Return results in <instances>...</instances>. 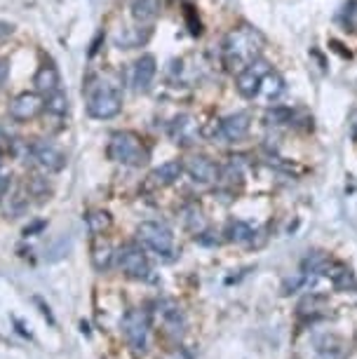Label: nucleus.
<instances>
[{"label": "nucleus", "instance_id": "nucleus-13", "mask_svg": "<svg viewBox=\"0 0 357 359\" xmlns=\"http://www.w3.org/2000/svg\"><path fill=\"white\" fill-rule=\"evenodd\" d=\"M198 123H195L193 115H179L170 123V139L179 146H191L198 139Z\"/></svg>", "mask_w": 357, "mask_h": 359}, {"label": "nucleus", "instance_id": "nucleus-7", "mask_svg": "<svg viewBox=\"0 0 357 359\" xmlns=\"http://www.w3.org/2000/svg\"><path fill=\"white\" fill-rule=\"evenodd\" d=\"M268 71H271V69H268V64H266V62H261V59H254V62L249 64L245 71H240V73H238V80H235V85H238V92H240L245 99L259 97L261 78H264Z\"/></svg>", "mask_w": 357, "mask_h": 359}, {"label": "nucleus", "instance_id": "nucleus-11", "mask_svg": "<svg viewBox=\"0 0 357 359\" xmlns=\"http://www.w3.org/2000/svg\"><path fill=\"white\" fill-rule=\"evenodd\" d=\"M184 169L191 174L193 181H198V184H217L219 174H221V169L214 165L210 158H205V155H195V158L186 162Z\"/></svg>", "mask_w": 357, "mask_h": 359}, {"label": "nucleus", "instance_id": "nucleus-20", "mask_svg": "<svg viewBox=\"0 0 357 359\" xmlns=\"http://www.w3.org/2000/svg\"><path fill=\"white\" fill-rule=\"evenodd\" d=\"M184 223H186V228L191 230L195 237H200L207 230V219H205V214H202L198 207H188L186 209V212H184Z\"/></svg>", "mask_w": 357, "mask_h": 359}, {"label": "nucleus", "instance_id": "nucleus-29", "mask_svg": "<svg viewBox=\"0 0 357 359\" xmlns=\"http://www.w3.org/2000/svg\"><path fill=\"white\" fill-rule=\"evenodd\" d=\"M12 31H15V26L8 24V22H0V40L8 38V36H12Z\"/></svg>", "mask_w": 357, "mask_h": 359}, {"label": "nucleus", "instance_id": "nucleus-21", "mask_svg": "<svg viewBox=\"0 0 357 359\" xmlns=\"http://www.w3.org/2000/svg\"><path fill=\"white\" fill-rule=\"evenodd\" d=\"M116 259V254H113V249L109 242H97L92 249V263H94V268L97 270H106L111 266V261Z\"/></svg>", "mask_w": 357, "mask_h": 359}, {"label": "nucleus", "instance_id": "nucleus-30", "mask_svg": "<svg viewBox=\"0 0 357 359\" xmlns=\"http://www.w3.org/2000/svg\"><path fill=\"white\" fill-rule=\"evenodd\" d=\"M163 359H191V357H188L184 350H174V352H170V355H165Z\"/></svg>", "mask_w": 357, "mask_h": 359}, {"label": "nucleus", "instance_id": "nucleus-15", "mask_svg": "<svg viewBox=\"0 0 357 359\" xmlns=\"http://www.w3.org/2000/svg\"><path fill=\"white\" fill-rule=\"evenodd\" d=\"M33 85H36L38 94H52L55 90H59V85H62V78H59L57 66H52V64H43V66H40V69L36 71V76H33Z\"/></svg>", "mask_w": 357, "mask_h": 359}, {"label": "nucleus", "instance_id": "nucleus-17", "mask_svg": "<svg viewBox=\"0 0 357 359\" xmlns=\"http://www.w3.org/2000/svg\"><path fill=\"white\" fill-rule=\"evenodd\" d=\"M181 172H184V162L170 160V162H165V165H160L158 169H153V179H156L158 184H163V186H172L174 181L181 176Z\"/></svg>", "mask_w": 357, "mask_h": 359}, {"label": "nucleus", "instance_id": "nucleus-4", "mask_svg": "<svg viewBox=\"0 0 357 359\" xmlns=\"http://www.w3.org/2000/svg\"><path fill=\"white\" fill-rule=\"evenodd\" d=\"M137 235H139L141 245L148 247L151 252H156L158 256L174 254V235L165 223L146 221L137 228Z\"/></svg>", "mask_w": 357, "mask_h": 359}, {"label": "nucleus", "instance_id": "nucleus-8", "mask_svg": "<svg viewBox=\"0 0 357 359\" xmlns=\"http://www.w3.org/2000/svg\"><path fill=\"white\" fill-rule=\"evenodd\" d=\"M45 108V99L40 97L38 92H22L12 99L10 104V118L19 120V123H26V120H33L43 113Z\"/></svg>", "mask_w": 357, "mask_h": 359}, {"label": "nucleus", "instance_id": "nucleus-23", "mask_svg": "<svg viewBox=\"0 0 357 359\" xmlns=\"http://www.w3.org/2000/svg\"><path fill=\"white\" fill-rule=\"evenodd\" d=\"M254 235V230L247 226L245 221H233L231 226H228V237H231L233 242H249Z\"/></svg>", "mask_w": 357, "mask_h": 359}, {"label": "nucleus", "instance_id": "nucleus-22", "mask_svg": "<svg viewBox=\"0 0 357 359\" xmlns=\"http://www.w3.org/2000/svg\"><path fill=\"white\" fill-rule=\"evenodd\" d=\"M45 108L50 113H55V115H64L66 111H69V97H66V94L62 92V87H59V90H55L52 94H47Z\"/></svg>", "mask_w": 357, "mask_h": 359}, {"label": "nucleus", "instance_id": "nucleus-12", "mask_svg": "<svg viewBox=\"0 0 357 359\" xmlns=\"http://www.w3.org/2000/svg\"><path fill=\"white\" fill-rule=\"evenodd\" d=\"M156 71H158V64H156V57L153 54H141V57L134 62V69H132V85L137 92H146L151 87L153 78H156Z\"/></svg>", "mask_w": 357, "mask_h": 359}, {"label": "nucleus", "instance_id": "nucleus-5", "mask_svg": "<svg viewBox=\"0 0 357 359\" xmlns=\"http://www.w3.org/2000/svg\"><path fill=\"white\" fill-rule=\"evenodd\" d=\"M116 263L125 275L137 277V280H148L151 277V266H148L146 254L139 247L125 245L116 252Z\"/></svg>", "mask_w": 357, "mask_h": 359}, {"label": "nucleus", "instance_id": "nucleus-10", "mask_svg": "<svg viewBox=\"0 0 357 359\" xmlns=\"http://www.w3.org/2000/svg\"><path fill=\"white\" fill-rule=\"evenodd\" d=\"M249 127H252L249 113H233L217 125V137L224 139L226 144H233V141H242L247 137Z\"/></svg>", "mask_w": 357, "mask_h": 359}, {"label": "nucleus", "instance_id": "nucleus-24", "mask_svg": "<svg viewBox=\"0 0 357 359\" xmlns=\"http://www.w3.org/2000/svg\"><path fill=\"white\" fill-rule=\"evenodd\" d=\"M87 226H90L92 233H104L106 228L111 226V216L106 212H94L92 216H87Z\"/></svg>", "mask_w": 357, "mask_h": 359}, {"label": "nucleus", "instance_id": "nucleus-25", "mask_svg": "<svg viewBox=\"0 0 357 359\" xmlns=\"http://www.w3.org/2000/svg\"><path fill=\"white\" fill-rule=\"evenodd\" d=\"M343 19H346V24L350 26V29H357V0H350V3L346 5Z\"/></svg>", "mask_w": 357, "mask_h": 359}, {"label": "nucleus", "instance_id": "nucleus-27", "mask_svg": "<svg viewBox=\"0 0 357 359\" xmlns=\"http://www.w3.org/2000/svg\"><path fill=\"white\" fill-rule=\"evenodd\" d=\"M8 76H10V59H0V87L5 85Z\"/></svg>", "mask_w": 357, "mask_h": 359}, {"label": "nucleus", "instance_id": "nucleus-18", "mask_svg": "<svg viewBox=\"0 0 357 359\" xmlns=\"http://www.w3.org/2000/svg\"><path fill=\"white\" fill-rule=\"evenodd\" d=\"M245 172H247V160L242 158V155H233L231 160H228V165L224 167V172H221L219 176L221 179H226V181H231V184H235V181H240L245 179Z\"/></svg>", "mask_w": 357, "mask_h": 359}, {"label": "nucleus", "instance_id": "nucleus-3", "mask_svg": "<svg viewBox=\"0 0 357 359\" xmlns=\"http://www.w3.org/2000/svg\"><path fill=\"white\" fill-rule=\"evenodd\" d=\"M109 158L127 167H139L148 160V151L134 132H113L109 141Z\"/></svg>", "mask_w": 357, "mask_h": 359}, {"label": "nucleus", "instance_id": "nucleus-2", "mask_svg": "<svg viewBox=\"0 0 357 359\" xmlns=\"http://www.w3.org/2000/svg\"><path fill=\"white\" fill-rule=\"evenodd\" d=\"M123 111L120 85L109 78H97L87 85V113L97 120H111Z\"/></svg>", "mask_w": 357, "mask_h": 359}, {"label": "nucleus", "instance_id": "nucleus-9", "mask_svg": "<svg viewBox=\"0 0 357 359\" xmlns=\"http://www.w3.org/2000/svg\"><path fill=\"white\" fill-rule=\"evenodd\" d=\"M29 151L33 160L43 169H47V172H62L66 167V155L55 144H50V141H36V144H31Z\"/></svg>", "mask_w": 357, "mask_h": 359}, {"label": "nucleus", "instance_id": "nucleus-14", "mask_svg": "<svg viewBox=\"0 0 357 359\" xmlns=\"http://www.w3.org/2000/svg\"><path fill=\"white\" fill-rule=\"evenodd\" d=\"M158 315H160V320H163V327L170 336L179 338L184 334V315H181V308L174 301H160Z\"/></svg>", "mask_w": 357, "mask_h": 359}, {"label": "nucleus", "instance_id": "nucleus-1", "mask_svg": "<svg viewBox=\"0 0 357 359\" xmlns=\"http://www.w3.org/2000/svg\"><path fill=\"white\" fill-rule=\"evenodd\" d=\"M261 47H264V38L259 31L249 29V26H240V29L231 31L224 43V62L228 71H245L254 59H259Z\"/></svg>", "mask_w": 357, "mask_h": 359}, {"label": "nucleus", "instance_id": "nucleus-16", "mask_svg": "<svg viewBox=\"0 0 357 359\" xmlns=\"http://www.w3.org/2000/svg\"><path fill=\"white\" fill-rule=\"evenodd\" d=\"M163 0H132V17L137 19V24L148 26L160 15Z\"/></svg>", "mask_w": 357, "mask_h": 359}, {"label": "nucleus", "instance_id": "nucleus-19", "mask_svg": "<svg viewBox=\"0 0 357 359\" xmlns=\"http://www.w3.org/2000/svg\"><path fill=\"white\" fill-rule=\"evenodd\" d=\"M282 92H285V80H282L278 73L268 71L266 76L261 78V90H259V94H266V99H278Z\"/></svg>", "mask_w": 357, "mask_h": 359}, {"label": "nucleus", "instance_id": "nucleus-28", "mask_svg": "<svg viewBox=\"0 0 357 359\" xmlns=\"http://www.w3.org/2000/svg\"><path fill=\"white\" fill-rule=\"evenodd\" d=\"M8 188H10V176L0 174V202H3L5 195H8Z\"/></svg>", "mask_w": 357, "mask_h": 359}, {"label": "nucleus", "instance_id": "nucleus-6", "mask_svg": "<svg viewBox=\"0 0 357 359\" xmlns=\"http://www.w3.org/2000/svg\"><path fill=\"white\" fill-rule=\"evenodd\" d=\"M125 341L132 350H144L148 343V315L144 310H130L123 320Z\"/></svg>", "mask_w": 357, "mask_h": 359}, {"label": "nucleus", "instance_id": "nucleus-26", "mask_svg": "<svg viewBox=\"0 0 357 359\" xmlns=\"http://www.w3.org/2000/svg\"><path fill=\"white\" fill-rule=\"evenodd\" d=\"M318 359H346V352L343 350H336V348H322Z\"/></svg>", "mask_w": 357, "mask_h": 359}]
</instances>
